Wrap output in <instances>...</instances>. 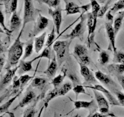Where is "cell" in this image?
I'll return each mask as SVG.
<instances>
[{"label": "cell", "mask_w": 124, "mask_h": 117, "mask_svg": "<svg viewBox=\"0 0 124 117\" xmlns=\"http://www.w3.org/2000/svg\"><path fill=\"white\" fill-rule=\"evenodd\" d=\"M51 55H52L51 46H46L44 51L39 56H38L36 58H37V59L41 58H46L48 60V63H49L50 62Z\"/></svg>", "instance_id": "35"}, {"label": "cell", "mask_w": 124, "mask_h": 117, "mask_svg": "<svg viewBox=\"0 0 124 117\" xmlns=\"http://www.w3.org/2000/svg\"><path fill=\"white\" fill-rule=\"evenodd\" d=\"M41 4H46L48 7L56 9L60 4L61 0H36Z\"/></svg>", "instance_id": "34"}, {"label": "cell", "mask_w": 124, "mask_h": 117, "mask_svg": "<svg viewBox=\"0 0 124 117\" xmlns=\"http://www.w3.org/2000/svg\"><path fill=\"white\" fill-rule=\"evenodd\" d=\"M78 63L80 66V73L84 80V84H85V85H94L98 84V79L96 78L95 74L92 73L87 65L80 62Z\"/></svg>", "instance_id": "7"}, {"label": "cell", "mask_w": 124, "mask_h": 117, "mask_svg": "<svg viewBox=\"0 0 124 117\" xmlns=\"http://www.w3.org/2000/svg\"><path fill=\"white\" fill-rule=\"evenodd\" d=\"M78 117V115H76L74 116V117Z\"/></svg>", "instance_id": "52"}, {"label": "cell", "mask_w": 124, "mask_h": 117, "mask_svg": "<svg viewBox=\"0 0 124 117\" xmlns=\"http://www.w3.org/2000/svg\"><path fill=\"white\" fill-rule=\"evenodd\" d=\"M35 99H36L35 93L31 89L28 88L23 98L22 99L21 101L19 102V104L16 106V107L13 110H15L18 108H23V107L27 106L31 102H33Z\"/></svg>", "instance_id": "16"}, {"label": "cell", "mask_w": 124, "mask_h": 117, "mask_svg": "<svg viewBox=\"0 0 124 117\" xmlns=\"http://www.w3.org/2000/svg\"><path fill=\"white\" fill-rule=\"evenodd\" d=\"M87 19V15H81V20L75 26V28L73 29L71 32L69 34L64 35L63 37L65 39L71 40H73L74 39L78 38L81 41H82L84 39V35L85 32L87 24H85V21Z\"/></svg>", "instance_id": "3"}, {"label": "cell", "mask_w": 124, "mask_h": 117, "mask_svg": "<svg viewBox=\"0 0 124 117\" xmlns=\"http://www.w3.org/2000/svg\"><path fill=\"white\" fill-rule=\"evenodd\" d=\"M116 77L117 78V79L119 82L120 85H121V87L124 90V76L123 74H117V75H116Z\"/></svg>", "instance_id": "44"}, {"label": "cell", "mask_w": 124, "mask_h": 117, "mask_svg": "<svg viewBox=\"0 0 124 117\" xmlns=\"http://www.w3.org/2000/svg\"><path fill=\"white\" fill-rule=\"evenodd\" d=\"M46 32H44L39 36L36 37L35 39L34 48H35V51L36 53H38L43 48L45 43V40H46Z\"/></svg>", "instance_id": "24"}, {"label": "cell", "mask_w": 124, "mask_h": 117, "mask_svg": "<svg viewBox=\"0 0 124 117\" xmlns=\"http://www.w3.org/2000/svg\"><path fill=\"white\" fill-rule=\"evenodd\" d=\"M96 100L97 104L101 113L104 115H108L110 113L109 110V103L107 99L101 93V92L96 90H93Z\"/></svg>", "instance_id": "8"}, {"label": "cell", "mask_w": 124, "mask_h": 117, "mask_svg": "<svg viewBox=\"0 0 124 117\" xmlns=\"http://www.w3.org/2000/svg\"><path fill=\"white\" fill-rule=\"evenodd\" d=\"M22 91H23V90H21L20 91H19L18 93H17L15 96L12 97V98L10 99L9 100H8L7 102L1 105V107H0V113H1V115H2V113H7V112H8V108H9V107H10L11 105L13 104V102L17 98L19 97Z\"/></svg>", "instance_id": "27"}, {"label": "cell", "mask_w": 124, "mask_h": 117, "mask_svg": "<svg viewBox=\"0 0 124 117\" xmlns=\"http://www.w3.org/2000/svg\"><path fill=\"white\" fill-rule=\"evenodd\" d=\"M106 1H108V0H99V2H100V3H104V2H105Z\"/></svg>", "instance_id": "50"}, {"label": "cell", "mask_w": 124, "mask_h": 117, "mask_svg": "<svg viewBox=\"0 0 124 117\" xmlns=\"http://www.w3.org/2000/svg\"><path fill=\"white\" fill-rule=\"evenodd\" d=\"M58 66L59 65H58V61H57L56 57V55H54L52 60L48 63V67H47V69L44 71V73L47 75L48 78L53 79V78L55 77L56 73L58 70Z\"/></svg>", "instance_id": "17"}, {"label": "cell", "mask_w": 124, "mask_h": 117, "mask_svg": "<svg viewBox=\"0 0 124 117\" xmlns=\"http://www.w3.org/2000/svg\"><path fill=\"white\" fill-rule=\"evenodd\" d=\"M94 74H95L96 79L102 84L108 87L113 88V90L115 88H116L117 87V84L108 75L105 74V73H102L100 70H98L97 71H96Z\"/></svg>", "instance_id": "14"}, {"label": "cell", "mask_w": 124, "mask_h": 117, "mask_svg": "<svg viewBox=\"0 0 124 117\" xmlns=\"http://www.w3.org/2000/svg\"><path fill=\"white\" fill-rule=\"evenodd\" d=\"M79 1H81V0H79ZM82 1H83V0H82Z\"/></svg>", "instance_id": "53"}, {"label": "cell", "mask_w": 124, "mask_h": 117, "mask_svg": "<svg viewBox=\"0 0 124 117\" xmlns=\"http://www.w3.org/2000/svg\"><path fill=\"white\" fill-rule=\"evenodd\" d=\"M47 79L42 77H36L31 81V85L34 88H39L40 90H44L47 85Z\"/></svg>", "instance_id": "25"}, {"label": "cell", "mask_w": 124, "mask_h": 117, "mask_svg": "<svg viewBox=\"0 0 124 117\" xmlns=\"http://www.w3.org/2000/svg\"><path fill=\"white\" fill-rule=\"evenodd\" d=\"M106 19L107 20V22H110V23H113V15L111 12V11L109 10L106 13Z\"/></svg>", "instance_id": "45"}, {"label": "cell", "mask_w": 124, "mask_h": 117, "mask_svg": "<svg viewBox=\"0 0 124 117\" xmlns=\"http://www.w3.org/2000/svg\"><path fill=\"white\" fill-rule=\"evenodd\" d=\"M62 71L63 74L61 73V74H59L57 76L53 78L52 79V80H51L50 84L53 85L54 88H58L60 86H61L62 83V82L64 80V78L67 76L65 69H63Z\"/></svg>", "instance_id": "26"}, {"label": "cell", "mask_w": 124, "mask_h": 117, "mask_svg": "<svg viewBox=\"0 0 124 117\" xmlns=\"http://www.w3.org/2000/svg\"><path fill=\"white\" fill-rule=\"evenodd\" d=\"M87 26L88 29V39L89 40L90 37L91 35L94 33V30L96 29L97 24V18H94L93 17L92 12H90L87 14Z\"/></svg>", "instance_id": "19"}, {"label": "cell", "mask_w": 124, "mask_h": 117, "mask_svg": "<svg viewBox=\"0 0 124 117\" xmlns=\"http://www.w3.org/2000/svg\"><path fill=\"white\" fill-rule=\"evenodd\" d=\"M5 8V12L7 14H13L16 12L18 0H2Z\"/></svg>", "instance_id": "20"}, {"label": "cell", "mask_w": 124, "mask_h": 117, "mask_svg": "<svg viewBox=\"0 0 124 117\" xmlns=\"http://www.w3.org/2000/svg\"><path fill=\"white\" fill-rule=\"evenodd\" d=\"M110 60V56L105 51H102L99 54V62L102 65H105L107 64Z\"/></svg>", "instance_id": "36"}, {"label": "cell", "mask_w": 124, "mask_h": 117, "mask_svg": "<svg viewBox=\"0 0 124 117\" xmlns=\"http://www.w3.org/2000/svg\"><path fill=\"white\" fill-rule=\"evenodd\" d=\"M44 108H45L44 106H42V108H41V110H40V112H39V115H38V117H41V114H42V110H43Z\"/></svg>", "instance_id": "47"}, {"label": "cell", "mask_w": 124, "mask_h": 117, "mask_svg": "<svg viewBox=\"0 0 124 117\" xmlns=\"http://www.w3.org/2000/svg\"><path fill=\"white\" fill-rule=\"evenodd\" d=\"M84 87L86 88H90L92 90H98V91H99L101 93H102L104 95V96H105V98L107 99L110 104L111 105V106H121V105L120 104L117 98H115L108 90H107L106 88H105L102 85H99V84H96V85H85Z\"/></svg>", "instance_id": "9"}, {"label": "cell", "mask_w": 124, "mask_h": 117, "mask_svg": "<svg viewBox=\"0 0 124 117\" xmlns=\"http://www.w3.org/2000/svg\"><path fill=\"white\" fill-rule=\"evenodd\" d=\"M19 68V65L13 68H10V69H6L7 71L3 77L1 78V82H0V90L2 91L7 86H8L10 83L13 80V78L15 76V74Z\"/></svg>", "instance_id": "13"}, {"label": "cell", "mask_w": 124, "mask_h": 117, "mask_svg": "<svg viewBox=\"0 0 124 117\" xmlns=\"http://www.w3.org/2000/svg\"><path fill=\"white\" fill-rule=\"evenodd\" d=\"M48 13L52 17L53 21L54 23L56 31L58 34L60 33L62 21V9L60 7H57L55 10H53L52 9H48Z\"/></svg>", "instance_id": "12"}, {"label": "cell", "mask_w": 124, "mask_h": 117, "mask_svg": "<svg viewBox=\"0 0 124 117\" xmlns=\"http://www.w3.org/2000/svg\"><path fill=\"white\" fill-rule=\"evenodd\" d=\"M33 40L31 39V40H29L27 43H26L25 46V50H24V54L23 55V57H22L21 60H25L26 58H27L28 57H30L33 53Z\"/></svg>", "instance_id": "28"}, {"label": "cell", "mask_w": 124, "mask_h": 117, "mask_svg": "<svg viewBox=\"0 0 124 117\" xmlns=\"http://www.w3.org/2000/svg\"><path fill=\"white\" fill-rule=\"evenodd\" d=\"M124 10V0H118L112 7L110 9V10L112 13L113 15L116 13L120 12V11Z\"/></svg>", "instance_id": "31"}, {"label": "cell", "mask_w": 124, "mask_h": 117, "mask_svg": "<svg viewBox=\"0 0 124 117\" xmlns=\"http://www.w3.org/2000/svg\"><path fill=\"white\" fill-rule=\"evenodd\" d=\"M81 7L74 2H66L65 10L67 15L80 13L81 12Z\"/></svg>", "instance_id": "22"}, {"label": "cell", "mask_w": 124, "mask_h": 117, "mask_svg": "<svg viewBox=\"0 0 124 117\" xmlns=\"http://www.w3.org/2000/svg\"><path fill=\"white\" fill-rule=\"evenodd\" d=\"M73 54L78 62L88 65L90 63V57L87 47L83 45L76 44L74 48Z\"/></svg>", "instance_id": "6"}, {"label": "cell", "mask_w": 124, "mask_h": 117, "mask_svg": "<svg viewBox=\"0 0 124 117\" xmlns=\"http://www.w3.org/2000/svg\"><path fill=\"white\" fill-rule=\"evenodd\" d=\"M113 23L110 22H107L105 24V29H106V33L107 35L108 39L110 46L113 49V51H116L117 50V48L116 46V34H115V30H114Z\"/></svg>", "instance_id": "15"}, {"label": "cell", "mask_w": 124, "mask_h": 117, "mask_svg": "<svg viewBox=\"0 0 124 117\" xmlns=\"http://www.w3.org/2000/svg\"><path fill=\"white\" fill-rule=\"evenodd\" d=\"M36 60H37L36 57L29 61H25L23 60H21L19 61V68H18V71H17L18 74L21 76L22 74H24V73L33 70L32 67V63L33 62L36 61Z\"/></svg>", "instance_id": "18"}, {"label": "cell", "mask_w": 124, "mask_h": 117, "mask_svg": "<svg viewBox=\"0 0 124 117\" xmlns=\"http://www.w3.org/2000/svg\"><path fill=\"white\" fill-rule=\"evenodd\" d=\"M55 32L56 31L55 27H54V28L52 29L51 32L48 34V37H47V40L46 43V46H51L52 44H53V43L54 42V39H55Z\"/></svg>", "instance_id": "40"}, {"label": "cell", "mask_w": 124, "mask_h": 117, "mask_svg": "<svg viewBox=\"0 0 124 117\" xmlns=\"http://www.w3.org/2000/svg\"><path fill=\"white\" fill-rule=\"evenodd\" d=\"M72 88V85L70 83L67 82L62 85L59 87L56 88H53V90H51L47 94V96H46V98L44 100V106L45 108H46L48 107L49 102L52 101L53 99L58 97V96H64L68 92H69Z\"/></svg>", "instance_id": "5"}, {"label": "cell", "mask_w": 124, "mask_h": 117, "mask_svg": "<svg viewBox=\"0 0 124 117\" xmlns=\"http://www.w3.org/2000/svg\"><path fill=\"white\" fill-rule=\"evenodd\" d=\"M110 117H117V116H116V115L115 114V113H112V112H110Z\"/></svg>", "instance_id": "48"}, {"label": "cell", "mask_w": 124, "mask_h": 117, "mask_svg": "<svg viewBox=\"0 0 124 117\" xmlns=\"http://www.w3.org/2000/svg\"><path fill=\"white\" fill-rule=\"evenodd\" d=\"M110 117V113L108 115H104L99 112H94L93 113H89L87 117Z\"/></svg>", "instance_id": "43"}, {"label": "cell", "mask_w": 124, "mask_h": 117, "mask_svg": "<svg viewBox=\"0 0 124 117\" xmlns=\"http://www.w3.org/2000/svg\"><path fill=\"white\" fill-rule=\"evenodd\" d=\"M38 12V10L35 9L32 0H24V16H23V23L21 30H24L27 23L31 21H35Z\"/></svg>", "instance_id": "4"}, {"label": "cell", "mask_w": 124, "mask_h": 117, "mask_svg": "<svg viewBox=\"0 0 124 117\" xmlns=\"http://www.w3.org/2000/svg\"><path fill=\"white\" fill-rule=\"evenodd\" d=\"M111 2H112V0H108L105 5L101 7L99 13H98V18H103V17L106 14V13H107V12L108 11L109 6Z\"/></svg>", "instance_id": "38"}, {"label": "cell", "mask_w": 124, "mask_h": 117, "mask_svg": "<svg viewBox=\"0 0 124 117\" xmlns=\"http://www.w3.org/2000/svg\"><path fill=\"white\" fill-rule=\"evenodd\" d=\"M53 117H58V115H57V114H56V112H54V115H53Z\"/></svg>", "instance_id": "51"}, {"label": "cell", "mask_w": 124, "mask_h": 117, "mask_svg": "<svg viewBox=\"0 0 124 117\" xmlns=\"http://www.w3.org/2000/svg\"><path fill=\"white\" fill-rule=\"evenodd\" d=\"M113 62V63L124 64V52L117 50L115 51Z\"/></svg>", "instance_id": "33"}, {"label": "cell", "mask_w": 124, "mask_h": 117, "mask_svg": "<svg viewBox=\"0 0 124 117\" xmlns=\"http://www.w3.org/2000/svg\"><path fill=\"white\" fill-rule=\"evenodd\" d=\"M4 66L5 67V59L2 56H1V59H0V68H1V71L2 69Z\"/></svg>", "instance_id": "46"}, {"label": "cell", "mask_w": 124, "mask_h": 117, "mask_svg": "<svg viewBox=\"0 0 124 117\" xmlns=\"http://www.w3.org/2000/svg\"><path fill=\"white\" fill-rule=\"evenodd\" d=\"M23 32V30H21L19 35L17 37L14 43L8 49L7 63L4 67L6 69H10L12 67L15 66L21 60V58L24 54L23 48H24V43L21 41V37Z\"/></svg>", "instance_id": "1"}, {"label": "cell", "mask_w": 124, "mask_h": 117, "mask_svg": "<svg viewBox=\"0 0 124 117\" xmlns=\"http://www.w3.org/2000/svg\"><path fill=\"white\" fill-rule=\"evenodd\" d=\"M1 27H2V28L4 29V30H6V31L8 32H9V33L12 32L10 30H8V29H7V28H6V26H5V23H4L5 17H4V15L3 12H2V10H1Z\"/></svg>", "instance_id": "42"}, {"label": "cell", "mask_w": 124, "mask_h": 117, "mask_svg": "<svg viewBox=\"0 0 124 117\" xmlns=\"http://www.w3.org/2000/svg\"><path fill=\"white\" fill-rule=\"evenodd\" d=\"M49 20L46 17L42 16L41 13H39V15L36 19L33 29L31 35L32 37H35L39 34L40 33L44 31L45 29L48 26Z\"/></svg>", "instance_id": "11"}, {"label": "cell", "mask_w": 124, "mask_h": 117, "mask_svg": "<svg viewBox=\"0 0 124 117\" xmlns=\"http://www.w3.org/2000/svg\"><path fill=\"white\" fill-rule=\"evenodd\" d=\"M113 91H114V93L116 95V98H117V99L118 100L119 102L120 103V104L121 105V106L124 107V93L123 92H122L121 91H120L119 89L115 88L114 89Z\"/></svg>", "instance_id": "41"}, {"label": "cell", "mask_w": 124, "mask_h": 117, "mask_svg": "<svg viewBox=\"0 0 124 117\" xmlns=\"http://www.w3.org/2000/svg\"><path fill=\"white\" fill-rule=\"evenodd\" d=\"M117 14H120V15H121L124 16V10L120 11V12H117Z\"/></svg>", "instance_id": "49"}, {"label": "cell", "mask_w": 124, "mask_h": 117, "mask_svg": "<svg viewBox=\"0 0 124 117\" xmlns=\"http://www.w3.org/2000/svg\"><path fill=\"white\" fill-rule=\"evenodd\" d=\"M38 98H36V100L35 101V103L33 105L30 106V107H27L24 111V114H23V117H35L36 115L37 110L36 109V105L37 103V101Z\"/></svg>", "instance_id": "29"}, {"label": "cell", "mask_w": 124, "mask_h": 117, "mask_svg": "<svg viewBox=\"0 0 124 117\" xmlns=\"http://www.w3.org/2000/svg\"><path fill=\"white\" fill-rule=\"evenodd\" d=\"M107 69L110 73L115 74H123L124 73V64L122 63H111L107 66Z\"/></svg>", "instance_id": "23"}, {"label": "cell", "mask_w": 124, "mask_h": 117, "mask_svg": "<svg viewBox=\"0 0 124 117\" xmlns=\"http://www.w3.org/2000/svg\"><path fill=\"white\" fill-rule=\"evenodd\" d=\"M73 91L75 93V96H76V100L78 99V97L80 94H85V95H88L86 93L85 90L84 86L82 85V84H78V85H75L73 87Z\"/></svg>", "instance_id": "37"}, {"label": "cell", "mask_w": 124, "mask_h": 117, "mask_svg": "<svg viewBox=\"0 0 124 117\" xmlns=\"http://www.w3.org/2000/svg\"><path fill=\"white\" fill-rule=\"evenodd\" d=\"M32 78V77L29 76V74H22L19 77V80L21 82V90H23L24 87L27 85L28 82Z\"/></svg>", "instance_id": "39"}, {"label": "cell", "mask_w": 124, "mask_h": 117, "mask_svg": "<svg viewBox=\"0 0 124 117\" xmlns=\"http://www.w3.org/2000/svg\"><path fill=\"white\" fill-rule=\"evenodd\" d=\"M90 4L92 7V13L94 18H98V13L101 7L96 0H90Z\"/></svg>", "instance_id": "32"}, {"label": "cell", "mask_w": 124, "mask_h": 117, "mask_svg": "<svg viewBox=\"0 0 124 117\" xmlns=\"http://www.w3.org/2000/svg\"><path fill=\"white\" fill-rule=\"evenodd\" d=\"M22 24V20L16 12L12 14L10 21V30L12 32L18 30Z\"/></svg>", "instance_id": "21"}, {"label": "cell", "mask_w": 124, "mask_h": 117, "mask_svg": "<svg viewBox=\"0 0 124 117\" xmlns=\"http://www.w3.org/2000/svg\"><path fill=\"white\" fill-rule=\"evenodd\" d=\"M124 17L120 14H117V17L115 18L113 21V28L115 30V34L117 35V33L119 32V30L122 27V22H123Z\"/></svg>", "instance_id": "30"}, {"label": "cell", "mask_w": 124, "mask_h": 117, "mask_svg": "<svg viewBox=\"0 0 124 117\" xmlns=\"http://www.w3.org/2000/svg\"><path fill=\"white\" fill-rule=\"evenodd\" d=\"M73 102L75 107L74 109L78 110L81 108H85L89 111V113H94L99 109L97 102H96L94 99L91 100L90 101L76 100L75 101H73Z\"/></svg>", "instance_id": "10"}, {"label": "cell", "mask_w": 124, "mask_h": 117, "mask_svg": "<svg viewBox=\"0 0 124 117\" xmlns=\"http://www.w3.org/2000/svg\"><path fill=\"white\" fill-rule=\"evenodd\" d=\"M72 40H58L53 45V51L56 53L57 61L59 66L65 62L70 55V46Z\"/></svg>", "instance_id": "2"}]
</instances>
